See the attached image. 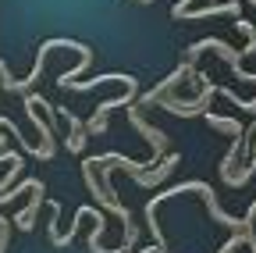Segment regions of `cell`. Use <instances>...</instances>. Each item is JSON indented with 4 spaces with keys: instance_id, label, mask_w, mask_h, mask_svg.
Segmentation results:
<instances>
[{
    "instance_id": "obj_1",
    "label": "cell",
    "mask_w": 256,
    "mask_h": 253,
    "mask_svg": "<svg viewBox=\"0 0 256 253\" xmlns=\"http://www.w3.org/2000/svg\"><path fill=\"white\" fill-rule=\"evenodd\" d=\"M203 50H214L217 57H224V61H228V68H232L238 79H246V82H252V86H256V75L242 68V57H238V50H235V47H228L224 40H196V43H192V47L185 50V61H188V65H196V57H200Z\"/></svg>"
},
{
    "instance_id": "obj_2",
    "label": "cell",
    "mask_w": 256,
    "mask_h": 253,
    "mask_svg": "<svg viewBox=\"0 0 256 253\" xmlns=\"http://www.w3.org/2000/svg\"><path fill=\"white\" fill-rule=\"evenodd\" d=\"M136 97H139V79H136V82H128L121 97L104 100L100 107H96V114H92V118L82 125V129H86V136H104V132H107V118H110V111H114V107H132V104H136Z\"/></svg>"
},
{
    "instance_id": "obj_3",
    "label": "cell",
    "mask_w": 256,
    "mask_h": 253,
    "mask_svg": "<svg viewBox=\"0 0 256 253\" xmlns=\"http://www.w3.org/2000/svg\"><path fill=\"white\" fill-rule=\"evenodd\" d=\"M128 125H132V129H139V132L150 139V146H153V161H160V157L168 153V136H164V129H156V125H146V121H142V111L128 107Z\"/></svg>"
},
{
    "instance_id": "obj_4",
    "label": "cell",
    "mask_w": 256,
    "mask_h": 253,
    "mask_svg": "<svg viewBox=\"0 0 256 253\" xmlns=\"http://www.w3.org/2000/svg\"><path fill=\"white\" fill-rule=\"evenodd\" d=\"M43 196H46V185H43V182H36V185H32V200H28V207H25V210H18V214L11 217L22 232H32V225H36V214H40Z\"/></svg>"
},
{
    "instance_id": "obj_5",
    "label": "cell",
    "mask_w": 256,
    "mask_h": 253,
    "mask_svg": "<svg viewBox=\"0 0 256 253\" xmlns=\"http://www.w3.org/2000/svg\"><path fill=\"white\" fill-rule=\"evenodd\" d=\"M210 15H232V18H242L235 0H228V4H210V8H203V11H192V8H185L178 18H182V22H203V18H210Z\"/></svg>"
},
{
    "instance_id": "obj_6",
    "label": "cell",
    "mask_w": 256,
    "mask_h": 253,
    "mask_svg": "<svg viewBox=\"0 0 256 253\" xmlns=\"http://www.w3.org/2000/svg\"><path fill=\"white\" fill-rule=\"evenodd\" d=\"M206 125L217 132H232V136H246V129L235 121V118H220V114H206Z\"/></svg>"
},
{
    "instance_id": "obj_7",
    "label": "cell",
    "mask_w": 256,
    "mask_h": 253,
    "mask_svg": "<svg viewBox=\"0 0 256 253\" xmlns=\"http://www.w3.org/2000/svg\"><path fill=\"white\" fill-rule=\"evenodd\" d=\"M235 29H242V36H246V47L238 50V57L246 61V57H252V54H256V29H252V22H246V18H238V22H235Z\"/></svg>"
},
{
    "instance_id": "obj_8",
    "label": "cell",
    "mask_w": 256,
    "mask_h": 253,
    "mask_svg": "<svg viewBox=\"0 0 256 253\" xmlns=\"http://www.w3.org/2000/svg\"><path fill=\"white\" fill-rule=\"evenodd\" d=\"M22 168H25V161H22V157H18V161L11 164V171H8L4 178H0V203H8V200H11V196H8V189H11V182H14V178L22 175Z\"/></svg>"
},
{
    "instance_id": "obj_9",
    "label": "cell",
    "mask_w": 256,
    "mask_h": 253,
    "mask_svg": "<svg viewBox=\"0 0 256 253\" xmlns=\"http://www.w3.org/2000/svg\"><path fill=\"white\" fill-rule=\"evenodd\" d=\"M8 242H11V217H0V253L8 249Z\"/></svg>"
}]
</instances>
